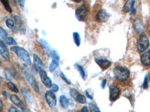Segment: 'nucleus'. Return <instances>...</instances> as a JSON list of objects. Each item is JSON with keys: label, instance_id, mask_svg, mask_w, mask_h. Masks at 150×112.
Wrapping results in <instances>:
<instances>
[{"label": "nucleus", "instance_id": "nucleus-1", "mask_svg": "<svg viewBox=\"0 0 150 112\" xmlns=\"http://www.w3.org/2000/svg\"><path fill=\"white\" fill-rule=\"evenodd\" d=\"M11 50L14 52L16 55L23 60L27 65H31V61L30 55L25 49L18 46H13L11 48Z\"/></svg>", "mask_w": 150, "mask_h": 112}, {"label": "nucleus", "instance_id": "nucleus-2", "mask_svg": "<svg viewBox=\"0 0 150 112\" xmlns=\"http://www.w3.org/2000/svg\"><path fill=\"white\" fill-rule=\"evenodd\" d=\"M115 75L120 81H124L127 80L130 75L129 70L123 66H116L113 69Z\"/></svg>", "mask_w": 150, "mask_h": 112}, {"label": "nucleus", "instance_id": "nucleus-3", "mask_svg": "<svg viewBox=\"0 0 150 112\" xmlns=\"http://www.w3.org/2000/svg\"><path fill=\"white\" fill-rule=\"evenodd\" d=\"M88 13V9L85 4H82L78 7L75 11L76 17L80 22L86 21Z\"/></svg>", "mask_w": 150, "mask_h": 112}, {"label": "nucleus", "instance_id": "nucleus-4", "mask_svg": "<svg viewBox=\"0 0 150 112\" xmlns=\"http://www.w3.org/2000/svg\"><path fill=\"white\" fill-rule=\"evenodd\" d=\"M149 46V39L145 35H142L139 37L137 43V48L141 52L145 51Z\"/></svg>", "mask_w": 150, "mask_h": 112}, {"label": "nucleus", "instance_id": "nucleus-5", "mask_svg": "<svg viewBox=\"0 0 150 112\" xmlns=\"http://www.w3.org/2000/svg\"><path fill=\"white\" fill-rule=\"evenodd\" d=\"M24 73L25 77H26V79H27L29 84L30 85L32 88L35 91L38 92L39 91L38 85V83H37L36 79L34 78L33 75L27 69L24 70Z\"/></svg>", "mask_w": 150, "mask_h": 112}, {"label": "nucleus", "instance_id": "nucleus-6", "mask_svg": "<svg viewBox=\"0 0 150 112\" xmlns=\"http://www.w3.org/2000/svg\"><path fill=\"white\" fill-rule=\"evenodd\" d=\"M45 96L48 106L52 109L55 108L57 104V98L54 92L50 90L47 91Z\"/></svg>", "mask_w": 150, "mask_h": 112}, {"label": "nucleus", "instance_id": "nucleus-7", "mask_svg": "<svg viewBox=\"0 0 150 112\" xmlns=\"http://www.w3.org/2000/svg\"><path fill=\"white\" fill-rule=\"evenodd\" d=\"M52 61L49 65V70L51 72L54 71L58 68L59 63L60 56L56 51L52 52Z\"/></svg>", "mask_w": 150, "mask_h": 112}, {"label": "nucleus", "instance_id": "nucleus-8", "mask_svg": "<svg viewBox=\"0 0 150 112\" xmlns=\"http://www.w3.org/2000/svg\"><path fill=\"white\" fill-rule=\"evenodd\" d=\"M120 91L117 86L112 85L109 88V99L111 102H114L119 98Z\"/></svg>", "mask_w": 150, "mask_h": 112}, {"label": "nucleus", "instance_id": "nucleus-9", "mask_svg": "<svg viewBox=\"0 0 150 112\" xmlns=\"http://www.w3.org/2000/svg\"><path fill=\"white\" fill-rule=\"evenodd\" d=\"M110 15L104 9L100 10L96 15V19L100 23H105L109 19Z\"/></svg>", "mask_w": 150, "mask_h": 112}, {"label": "nucleus", "instance_id": "nucleus-10", "mask_svg": "<svg viewBox=\"0 0 150 112\" xmlns=\"http://www.w3.org/2000/svg\"><path fill=\"white\" fill-rule=\"evenodd\" d=\"M40 76V79L42 81L43 84L47 88H51L52 85V81L50 77L48 76L46 72L44 70H40L39 72Z\"/></svg>", "mask_w": 150, "mask_h": 112}, {"label": "nucleus", "instance_id": "nucleus-11", "mask_svg": "<svg viewBox=\"0 0 150 112\" xmlns=\"http://www.w3.org/2000/svg\"><path fill=\"white\" fill-rule=\"evenodd\" d=\"M0 54L6 61H9L10 54L4 41L0 39Z\"/></svg>", "mask_w": 150, "mask_h": 112}, {"label": "nucleus", "instance_id": "nucleus-12", "mask_svg": "<svg viewBox=\"0 0 150 112\" xmlns=\"http://www.w3.org/2000/svg\"><path fill=\"white\" fill-rule=\"evenodd\" d=\"M95 62L102 69L105 70L111 65V62L105 58H96Z\"/></svg>", "mask_w": 150, "mask_h": 112}, {"label": "nucleus", "instance_id": "nucleus-13", "mask_svg": "<svg viewBox=\"0 0 150 112\" xmlns=\"http://www.w3.org/2000/svg\"><path fill=\"white\" fill-rule=\"evenodd\" d=\"M33 59L34 68L36 71L40 72V71L43 70L45 67V64L39 56L37 54H34Z\"/></svg>", "mask_w": 150, "mask_h": 112}, {"label": "nucleus", "instance_id": "nucleus-14", "mask_svg": "<svg viewBox=\"0 0 150 112\" xmlns=\"http://www.w3.org/2000/svg\"><path fill=\"white\" fill-rule=\"evenodd\" d=\"M10 99L13 104L19 106L22 110H25V106L24 104L17 96L16 95H12L11 96Z\"/></svg>", "mask_w": 150, "mask_h": 112}, {"label": "nucleus", "instance_id": "nucleus-15", "mask_svg": "<svg viewBox=\"0 0 150 112\" xmlns=\"http://www.w3.org/2000/svg\"><path fill=\"white\" fill-rule=\"evenodd\" d=\"M134 0H128L125 4L123 7V11L125 12H131L134 11Z\"/></svg>", "mask_w": 150, "mask_h": 112}, {"label": "nucleus", "instance_id": "nucleus-16", "mask_svg": "<svg viewBox=\"0 0 150 112\" xmlns=\"http://www.w3.org/2000/svg\"><path fill=\"white\" fill-rule=\"evenodd\" d=\"M141 61L143 64L146 66L150 65V50L144 53L141 57Z\"/></svg>", "mask_w": 150, "mask_h": 112}, {"label": "nucleus", "instance_id": "nucleus-17", "mask_svg": "<svg viewBox=\"0 0 150 112\" xmlns=\"http://www.w3.org/2000/svg\"><path fill=\"white\" fill-rule=\"evenodd\" d=\"M61 105L64 108H67L69 106V99H68L64 95L61 96L59 98Z\"/></svg>", "mask_w": 150, "mask_h": 112}, {"label": "nucleus", "instance_id": "nucleus-18", "mask_svg": "<svg viewBox=\"0 0 150 112\" xmlns=\"http://www.w3.org/2000/svg\"><path fill=\"white\" fill-rule=\"evenodd\" d=\"M21 92L24 97L27 99L29 102H31L32 101L33 98L31 94L30 93L26 88H25V87L22 88L21 89Z\"/></svg>", "mask_w": 150, "mask_h": 112}, {"label": "nucleus", "instance_id": "nucleus-19", "mask_svg": "<svg viewBox=\"0 0 150 112\" xmlns=\"http://www.w3.org/2000/svg\"><path fill=\"white\" fill-rule=\"evenodd\" d=\"M73 38L75 44L79 47L81 44V37L79 33L77 32H74L73 33Z\"/></svg>", "mask_w": 150, "mask_h": 112}, {"label": "nucleus", "instance_id": "nucleus-20", "mask_svg": "<svg viewBox=\"0 0 150 112\" xmlns=\"http://www.w3.org/2000/svg\"><path fill=\"white\" fill-rule=\"evenodd\" d=\"M134 26L136 30L139 32H142L144 30V26L142 23L139 19H136L135 21Z\"/></svg>", "mask_w": 150, "mask_h": 112}, {"label": "nucleus", "instance_id": "nucleus-21", "mask_svg": "<svg viewBox=\"0 0 150 112\" xmlns=\"http://www.w3.org/2000/svg\"><path fill=\"white\" fill-rule=\"evenodd\" d=\"M75 68L79 72V74H80L81 76L82 77L83 79L85 80L86 77V74L84 70L83 67L81 66V65H79V64H75Z\"/></svg>", "mask_w": 150, "mask_h": 112}, {"label": "nucleus", "instance_id": "nucleus-22", "mask_svg": "<svg viewBox=\"0 0 150 112\" xmlns=\"http://www.w3.org/2000/svg\"><path fill=\"white\" fill-rule=\"evenodd\" d=\"M0 1L4 6L5 10L9 13H11L12 10L10 5L9 0H0Z\"/></svg>", "mask_w": 150, "mask_h": 112}, {"label": "nucleus", "instance_id": "nucleus-23", "mask_svg": "<svg viewBox=\"0 0 150 112\" xmlns=\"http://www.w3.org/2000/svg\"><path fill=\"white\" fill-rule=\"evenodd\" d=\"M75 100L79 103L82 104H85L86 102V97L83 94H79V93L77 96Z\"/></svg>", "mask_w": 150, "mask_h": 112}, {"label": "nucleus", "instance_id": "nucleus-24", "mask_svg": "<svg viewBox=\"0 0 150 112\" xmlns=\"http://www.w3.org/2000/svg\"><path fill=\"white\" fill-rule=\"evenodd\" d=\"M89 107L91 112H100L99 108L93 103H90L89 105Z\"/></svg>", "mask_w": 150, "mask_h": 112}, {"label": "nucleus", "instance_id": "nucleus-25", "mask_svg": "<svg viewBox=\"0 0 150 112\" xmlns=\"http://www.w3.org/2000/svg\"><path fill=\"white\" fill-rule=\"evenodd\" d=\"M7 86H8V88L11 90L12 91V92H16V93H17L19 92L17 87L16 86V85L14 83L11 82H8L7 84Z\"/></svg>", "mask_w": 150, "mask_h": 112}, {"label": "nucleus", "instance_id": "nucleus-26", "mask_svg": "<svg viewBox=\"0 0 150 112\" xmlns=\"http://www.w3.org/2000/svg\"><path fill=\"white\" fill-rule=\"evenodd\" d=\"M6 43L9 45H16L17 43L12 37H7L5 38Z\"/></svg>", "mask_w": 150, "mask_h": 112}, {"label": "nucleus", "instance_id": "nucleus-27", "mask_svg": "<svg viewBox=\"0 0 150 112\" xmlns=\"http://www.w3.org/2000/svg\"><path fill=\"white\" fill-rule=\"evenodd\" d=\"M6 26L9 28L12 29L14 26V22L11 18H8L6 21Z\"/></svg>", "mask_w": 150, "mask_h": 112}, {"label": "nucleus", "instance_id": "nucleus-28", "mask_svg": "<svg viewBox=\"0 0 150 112\" xmlns=\"http://www.w3.org/2000/svg\"><path fill=\"white\" fill-rule=\"evenodd\" d=\"M0 36L2 38H6L8 36V33L3 27L0 26Z\"/></svg>", "mask_w": 150, "mask_h": 112}, {"label": "nucleus", "instance_id": "nucleus-29", "mask_svg": "<svg viewBox=\"0 0 150 112\" xmlns=\"http://www.w3.org/2000/svg\"><path fill=\"white\" fill-rule=\"evenodd\" d=\"M70 92L72 97L74 99H76L77 96L79 94L78 92L75 89H74V88H71V89H70Z\"/></svg>", "mask_w": 150, "mask_h": 112}, {"label": "nucleus", "instance_id": "nucleus-30", "mask_svg": "<svg viewBox=\"0 0 150 112\" xmlns=\"http://www.w3.org/2000/svg\"><path fill=\"white\" fill-rule=\"evenodd\" d=\"M50 89V90L52 91L53 92H56L59 90V86L56 84H54L52 85Z\"/></svg>", "mask_w": 150, "mask_h": 112}, {"label": "nucleus", "instance_id": "nucleus-31", "mask_svg": "<svg viewBox=\"0 0 150 112\" xmlns=\"http://www.w3.org/2000/svg\"><path fill=\"white\" fill-rule=\"evenodd\" d=\"M19 30L23 34H25L26 33V28H25V25L23 23L19 25Z\"/></svg>", "mask_w": 150, "mask_h": 112}, {"label": "nucleus", "instance_id": "nucleus-32", "mask_svg": "<svg viewBox=\"0 0 150 112\" xmlns=\"http://www.w3.org/2000/svg\"><path fill=\"white\" fill-rule=\"evenodd\" d=\"M148 85H149V81H148V77L147 75L145 76L144 79L143 84V87L144 89H146L148 88Z\"/></svg>", "mask_w": 150, "mask_h": 112}, {"label": "nucleus", "instance_id": "nucleus-33", "mask_svg": "<svg viewBox=\"0 0 150 112\" xmlns=\"http://www.w3.org/2000/svg\"><path fill=\"white\" fill-rule=\"evenodd\" d=\"M61 77L67 84L70 85L71 84V82L69 79H68V78L66 77V76L64 75L63 73H61Z\"/></svg>", "mask_w": 150, "mask_h": 112}, {"label": "nucleus", "instance_id": "nucleus-34", "mask_svg": "<svg viewBox=\"0 0 150 112\" xmlns=\"http://www.w3.org/2000/svg\"><path fill=\"white\" fill-rule=\"evenodd\" d=\"M14 19H15V21L16 22V23L19 25H20L21 24L23 23L22 20H21V18L18 16L15 15V17H14Z\"/></svg>", "mask_w": 150, "mask_h": 112}, {"label": "nucleus", "instance_id": "nucleus-35", "mask_svg": "<svg viewBox=\"0 0 150 112\" xmlns=\"http://www.w3.org/2000/svg\"><path fill=\"white\" fill-rule=\"evenodd\" d=\"M4 74H5V77H6V78L8 79V80H9V81H11V80L12 79V77L11 76V74L8 71H5L4 72Z\"/></svg>", "mask_w": 150, "mask_h": 112}, {"label": "nucleus", "instance_id": "nucleus-36", "mask_svg": "<svg viewBox=\"0 0 150 112\" xmlns=\"http://www.w3.org/2000/svg\"><path fill=\"white\" fill-rule=\"evenodd\" d=\"M8 112H22V111L14 106H11L9 109Z\"/></svg>", "mask_w": 150, "mask_h": 112}, {"label": "nucleus", "instance_id": "nucleus-37", "mask_svg": "<svg viewBox=\"0 0 150 112\" xmlns=\"http://www.w3.org/2000/svg\"><path fill=\"white\" fill-rule=\"evenodd\" d=\"M106 79H104V80L102 81L101 83V87L102 89H105V87L106 86Z\"/></svg>", "mask_w": 150, "mask_h": 112}, {"label": "nucleus", "instance_id": "nucleus-38", "mask_svg": "<svg viewBox=\"0 0 150 112\" xmlns=\"http://www.w3.org/2000/svg\"><path fill=\"white\" fill-rule=\"evenodd\" d=\"M78 112H89V111L87 106H84L81 109L80 111H79Z\"/></svg>", "mask_w": 150, "mask_h": 112}, {"label": "nucleus", "instance_id": "nucleus-39", "mask_svg": "<svg viewBox=\"0 0 150 112\" xmlns=\"http://www.w3.org/2000/svg\"><path fill=\"white\" fill-rule=\"evenodd\" d=\"M18 1L20 6H23L24 4L25 0H18Z\"/></svg>", "mask_w": 150, "mask_h": 112}, {"label": "nucleus", "instance_id": "nucleus-40", "mask_svg": "<svg viewBox=\"0 0 150 112\" xmlns=\"http://www.w3.org/2000/svg\"><path fill=\"white\" fill-rule=\"evenodd\" d=\"M2 93L4 97H8V92H7L6 91H3L2 92Z\"/></svg>", "mask_w": 150, "mask_h": 112}, {"label": "nucleus", "instance_id": "nucleus-41", "mask_svg": "<svg viewBox=\"0 0 150 112\" xmlns=\"http://www.w3.org/2000/svg\"><path fill=\"white\" fill-rule=\"evenodd\" d=\"M3 107V104L1 100L0 99V112L2 110Z\"/></svg>", "mask_w": 150, "mask_h": 112}, {"label": "nucleus", "instance_id": "nucleus-42", "mask_svg": "<svg viewBox=\"0 0 150 112\" xmlns=\"http://www.w3.org/2000/svg\"><path fill=\"white\" fill-rule=\"evenodd\" d=\"M86 96H87V97H88V98H90V99H93V98L92 97V96H91V95H90V94H89V93H88V92H86Z\"/></svg>", "mask_w": 150, "mask_h": 112}, {"label": "nucleus", "instance_id": "nucleus-43", "mask_svg": "<svg viewBox=\"0 0 150 112\" xmlns=\"http://www.w3.org/2000/svg\"><path fill=\"white\" fill-rule=\"evenodd\" d=\"M73 1L76 3H79L82 1V0H73Z\"/></svg>", "mask_w": 150, "mask_h": 112}, {"label": "nucleus", "instance_id": "nucleus-44", "mask_svg": "<svg viewBox=\"0 0 150 112\" xmlns=\"http://www.w3.org/2000/svg\"><path fill=\"white\" fill-rule=\"evenodd\" d=\"M0 85H1V81H0Z\"/></svg>", "mask_w": 150, "mask_h": 112}, {"label": "nucleus", "instance_id": "nucleus-45", "mask_svg": "<svg viewBox=\"0 0 150 112\" xmlns=\"http://www.w3.org/2000/svg\"><path fill=\"white\" fill-rule=\"evenodd\" d=\"M0 64H1V60H0Z\"/></svg>", "mask_w": 150, "mask_h": 112}, {"label": "nucleus", "instance_id": "nucleus-46", "mask_svg": "<svg viewBox=\"0 0 150 112\" xmlns=\"http://www.w3.org/2000/svg\"></svg>", "mask_w": 150, "mask_h": 112}]
</instances>
